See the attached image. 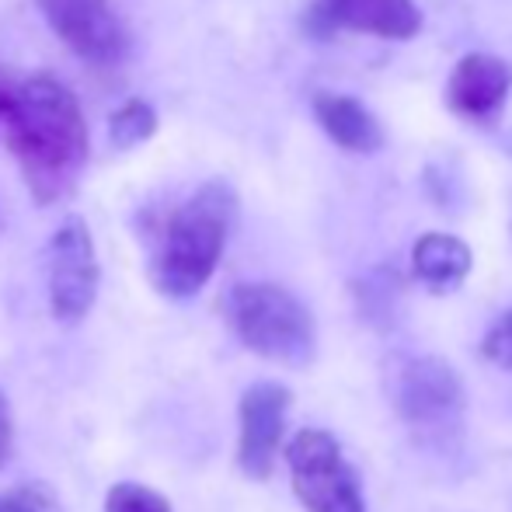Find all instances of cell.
I'll return each mask as SVG.
<instances>
[{
	"label": "cell",
	"instance_id": "obj_1",
	"mask_svg": "<svg viewBox=\"0 0 512 512\" xmlns=\"http://www.w3.org/2000/svg\"><path fill=\"white\" fill-rule=\"evenodd\" d=\"M7 143L21 178L42 206L63 199L88 164V122L74 91L53 77H32L11 91L4 112Z\"/></svg>",
	"mask_w": 512,
	"mask_h": 512
},
{
	"label": "cell",
	"instance_id": "obj_2",
	"mask_svg": "<svg viewBox=\"0 0 512 512\" xmlns=\"http://www.w3.org/2000/svg\"><path fill=\"white\" fill-rule=\"evenodd\" d=\"M237 216V196L227 182H206L192 192L161 230L154 248L150 279L157 293L171 300H189L209 283L227 248Z\"/></svg>",
	"mask_w": 512,
	"mask_h": 512
},
{
	"label": "cell",
	"instance_id": "obj_3",
	"mask_svg": "<svg viewBox=\"0 0 512 512\" xmlns=\"http://www.w3.org/2000/svg\"><path fill=\"white\" fill-rule=\"evenodd\" d=\"M227 317L234 335L241 338L244 349L255 356L272 359L283 366L314 363L317 331L314 317L290 290L276 283H241L227 297Z\"/></svg>",
	"mask_w": 512,
	"mask_h": 512
},
{
	"label": "cell",
	"instance_id": "obj_4",
	"mask_svg": "<svg viewBox=\"0 0 512 512\" xmlns=\"http://www.w3.org/2000/svg\"><path fill=\"white\" fill-rule=\"evenodd\" d=\"M391 405L415 436L443 443L464 418V384L439 356H408L387 373Z\"/></svg>",
	"mask_w": 512,
	"mask_h": 512
},
{
	"label": "cell",
	"instance_id": "obj_5",
	"mask_svg": "<svg viewBox=\"0 0 512 512\" xmlns=\"http://www.w3.org/2000/svg\"><path fill=\"white\" fill-rule=\"evenodd\" d=\"M293 492L307 512H366L359 478L342 457V446L324 429H300L286 446Z\"/></svg>",
	"mask_w": 512,
	"mask_h": 512
},
{
	"label": "cell",
	"instance_id": "obj_6",
	"mask_svg": "<svg viewBox=\"0 0 512 512\" xmlns=\"http://www.w3.org/2000/svg\"><path fill=\"white\" fill-rule=\"evenodd\" d=\"M46 279H49V307H53L56 321L77 324L81 317H88V310L95 307L102 272H98L91 230L81 216H67L56 227L53 241H49Z\"/></svg>",
	"mask_w": 512,
	"mask_h": 512
},
{
	"label": "cell",
	"instance_id": "obj_7",
	"mask_svg": "<svg viewBox=\"0 0 512 512\" xmlns=\"http://www.w3.org/2000/svg\"><path fill=\"white\" fill-rule=\"evenodd\" d=\"M310 35H377L405 42L422 32V7L415 0H314L304 18Z\"/></svg>",
	"mask_w": 512,
	"mask_h": 512
},
{
	"label": "cell",
	"instance_id": "obj_8",
	"mask_svg": "<svg viewBox=\"0 0 512 512\" xmlns=\"http://www.w3.org/2000/svg\"><path fill=\"white\" fill-rule=\"evenodd\" d=\"M286 411H290V391L276 380L251 384L241 394V436H237V464L248 478L265 481L276 464L279 443L286 432Z\"/></svg>",
	"mask_w": 512,
	"mask_h": 512
},
{
	"label": "cell",
	"instance_id": "obj_9",
	"mask_svg": "<svg viewBox=\"0 0 512 512\" xmlns=\"http://www.w3.org/2000/svg\"><path fill=\"white\" fill-rule=\"evenodd\" d=\"M53 32L91 63H119L129 49L126 25L108 0H39Z\"/></svg>",
	"mask_w": 512,
	"mask_h": 512
},
{
	"label": "cell",
	"instance_id": "obj_10",
	"mask_svg": "<svg viewBox=\"0 0 512 512\" xmlns=\"http://www.w3.org/2000/svg\"><path fill=\"white\" fill-rule=\"evenodd\" d=\"M512 91V67L502 56L471 53L453 67L446 81V105L460 119L488 122L502 112Z\"/></svg>",
	"mask_w": 512,
	"mask_h": 512
},
{
	"label": "cell",
	"instance_id": "obj_11",
	"mask_svg": "<svg viewBox=\"0 0 512 512\" xmlns=\"http://www.w3.org/2000/svg\"><path fill=\"white\" fill-rule=\"evenodd\" d=\"M314 115L328 133V140L338 143L342 150L373 154V150L384 147V126L359 98L321 91V95H314Z\"/></svg>",
	"mask_w": 512,
	"mask_h": 512
},
{
	"label": "cell",
	"instance_id": "obj_12",
	"mask_svg": "<svg viewBox=\"0 0 512 512\" xmlns=\"http://www.w3.org/2000/svg\"><path fill=\"white\" fill-rule=\"evenodd\" d=\"M474 255L453 234H422L411 248V272L432 293H450L471 276Z\"/></svg>",
	"mask_w": 512,
	"mask_h": 512
},
{
	"label": "cell",
	"instance_id": "obj_13",
	"mask_svg": "<svg viewBox=\"0 0 512 512\" xmlns=\"http://www.w3.org/2000/svg\"><path fill=\"white\" fill-rule=\"evenodd\" d=\"M108 133H112L115 147H122V150L140 147V143H147L150 136L157 133V112L147 102H140V98H129V102L108 119Z\"/></svg>",
	"mask_w": 512,
	"mask_h": 512
},
{
	"label": "cell",
	"instance_id": "obj_14",
	"mask_svg": "<svg viewBox=\"0 0 512 512\" xmlns=\"http://www.w3.org/2000/svg\"><path fill=\"white\" fill-rule=\"evenodd\" d=\"M105 512H171V502L154 488L122 481L105 495Z\"/></svg>",
	"mask_w": 512,
	"mask_h": 512
},
{
	"label": "cell",
	"instance_id": "obj_15",
	"mask_svg": "<svg viewBox=\"0 0 512 512\" xmlns=\"http://www.w3.org/2000/svg\"><path fill=\"white\" fill-rule=\"evenodd\" d=\"M0 512H60L46 485H18L0 492Z\"/></svg>",
	"mask_w": 512,
	"mask_h": 512
},
{
	"label": "cell",
	"instance_id": "obj_16",
	"mask_svg": "<svg viewBox=\"0 0 512 512\" xmlns=\"http://www.w3.org/2000/svg\"><path fill=\"white\" fill-rule=\"evenodd\" d=\"M481 352H485V359H492L495 366L512 373V307L488 328L485 342H481Z\"/></svg>",
	"mask_w": 512,
	"mask_h": 512
},
{
	"label": "cell",
	"instance_id": "obj_17",
	"mask_svg": "<svg viewBox=\"0 0 512 512\" xmlns=\"http://www.w3.org/2000/svg\"><path fill=\"white\" fill-rule=\"evenodd\" d=\"M14 446V422H11V408H7V398L0 394V467L7 464Z\"/></svg>",
	"mask_w": 512,
	"mask_h": 512
},
{
	"label": "cell",
	"instance_id": "obj_18",
	"mask_svg": "<svg viewBox=\"0 0 512 512\" xmlns=\"http://www.w3.org/2000/svg\"><path fill=\"white\" fill-rule=\"evenodd\" d=\"M7 98H11V91H7L4 81H0V119H4V112H7Z\"/></svg>",
	"mask_w": 512,
	"mask_h": 512
}]
</instances>
